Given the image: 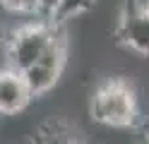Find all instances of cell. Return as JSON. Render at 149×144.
Segmentation results:
<instances>
[{
    "label": "cell",
    "instance_id": "cell-8",
    "mask_svg": "<svg viewBox=\"0 0 149 144\" xmlns=\"http://www.w3.org/2000/svg\"><path fill=\"white\" fill-rule=\"evenodd\" d=\"M0 5L12 15L41 17L43 19V0H0Z\"/></svg>",
    "mask_w": 149,
    "mask_h": 144
},
{
    "label": "cell",
    "instance_id": "cell-9",
    "mask_svg": "<svg viewBox=\"0 0 149 144\" xmlns=\"http://www.w3.org/2000/svg\"><path fill=\"white\" fill-rule=\"evenodd\" d=\"M55 7H58V0H43V19H51Z\"/></svg>",
    "mask_w": 149,
    "mask_h": 144
},
{
    "label": "cell",
    "instance_id": "cell-7",
    "mask_svg": "<svg viewBox=\"0 0 149 144\" xmlns=\"http://www.w3.org/2000/svg\"><path fill=\"white\" fill-rule=\"evenodd\" d=\"M94 3H96V0H58V7H55L51 22L58 24V26H63L68 19L89 12V10L94 7Z\"/></svg>",
    "mask_w": 149,
    "mask_h": 144
},
{
    "label": "cell",
    "instance_id": "cell-11",
    "mask_svg": "<svg viewBox=\"0 0 149 144\" xmlns=\"http://www.w3.org/2000/svg\"><path fill=\"white\" fill-rule=\"evenodd\" d=\"M147 144H149V132H147Z\"/></svg>",
    "mask_w": 149,
    "mask_h": 144
},
{
    "label": "cell",
    "instance_id": "cell-6",
    "mask_svg": "<svg viewBox=\"0 0 149 144\" xmlns=\"http://www.w3.org/2000/svg\"><path fill=\"white\" fill-rule=\"evenodd\" d=\"M31 144H87L65 120H46L31 134Z\"/></svg>",
    "mask_w": 149,
    "mask_h": 144
},
{
    "label": "cell",
    "instance_id": "cell-3",
    "mask_svg": "<svg viewBox=\"0 0 149 144\" xmlns=\"http://www.w3.org/2000/svg\"><path fill=\"white\" fill-rule=\"evenodd\" d=\"M113 34L120 46L139 55H149V0H125Z\"/></svg>",
    "mask_w": 149,
    "mask_h": 144
},
{
    "label": "cell",
    "instance_id": "cell-4",
    "mask_svg": "<svg viewBox=\"0 0 149 144\" xmlns=\"http://www.w3.org/2000/svg\"><path fill=\"white\" fill-rule=\"evenodd\" d=\"M65 63H68V38H65V31L60 29L58 36H55V41L48 46V51L26 72H22L26 84H29V89H31V94H34V99L48 94L58 84L60 74L65 70Z\"/></svg>",
    "mask_w": 149,
    "mask_h": 144
},
{
    "label": "cell",
    "instance_id": "cell-1",
    "mask_svg": "<svg viewBox=\"0 0 149 144\" xmlns=\"http://www.w3.org/2000/svg\"><path fill=\"white\" fill-rule=\"evenodd\" d=\"M91 120L113 130H135L139 125V99L132 82L111 77L101 82L89 99Z\"/></svg>",
    "mask_w": 149,
    "mask_h": 144
},
{
    "label": "cell",
    "instance_id": "cell-5",
    "mask_svg": "<svg viewBox=\"0 0 149 144\" xmlns=\"http://www.w3.org/2000/svg\"><path fill=\"white\" fill-rule=\"evenodd\" d=\"M31 101L34 94L22 72L12 67L0 70V115H17L29 108Z\"/></svg>",
    "mask_w": 149,
    "mask_h": 144
},
{
    "label": "cell",
    "instance_id": "cell-2",
    "mask_svg": "<svg viewBox=\"0 0 149 144\" xmlns=\"http://www.w3.org/2000/svg\"><path fill=\"white\" fill-rule=\"evenodd\" d=\"M63 26L53 24L51 19H34V22L19 24L12 29L5 38V55H7V67L17 72H26L39 58L48 51V46L55 41Z\"/></svg>",
    "mask_w": 149,
    "mask_h": 144
},
{
    "label": "cell",
    "instance_id": "cell-10",
    "mask_svg": "<svg viewBox=\"0 0 149 144\" xmlns=\"http://www.w3.org/2000/svg\"><path fill=\"white\" fill-rule=\"evenodd\" d=\"M135 144H147V134H142V137H139V139H137Z\"/></svg>",
    "mask_w": 149,
    "mask_h": 144
}]
</instances>
